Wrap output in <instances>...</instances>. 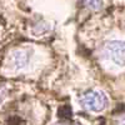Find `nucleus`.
Returning a JSON list of instances; mask_svg holds the SVG:
<instances>
[{
	"mask_svg": "<svg viewBox=\"0 0 125 125\" xmlns=\"http://www.w3.org/2000/svg\"><path fill=\"white\" fill-rule=\"evenodd\" d=\"M103 53L118 66H125V41L110 40L103 46Z\"/></svg>",
	"mask_w": 125,
	"mask_h": 125,
	"instance_id": "obj_2",
	"label": "nucleus"
},
{
	"mask_svg": "<svg viewBox=\"0 0 125 125\" xmlns=\"http://www.w3.org/2000/svg\"><path fill=\"white\" fill-rule=\"evenodd\" d=\"M31 56V50L28 48H20L15 49L11 53V61H13V66L15 70H21L24 69Z\"/></svg>",
	"mask_w": 125,
	"mask_h": 125,
	"instance_id": "obj_3",
	"label": "nucleus"
},
{
	"mask_svg": "<svg viewBox=\"0 0 125 125\" xmlns=\"http://www.w3.org/2000/svg\"><path fill=\"white\" fill-rule=\"evenodd\" d=\"M81 4L90 10H94V11L103 9V6H104L103 0H81Z\"/></svg>",
	"mask_w": 125,
	"mask_h": 125,
	"instance_id": "obj_5",
	"label": "nucleus"
},
{
	"mask_svg": "<svg viewBox=\"0 0 125 125\" xmlns=\"http://www.w3.org/2000/svg\"><path fill=\"white\" fill-rule=\"evenodd\" d=\"M51 30V24L48 21H40L38 24H35L31 28V34L34 36H43L46 35L49 31Z\"/></svg>",
	"mask_w": 125,
	"mask_h": 125,
	"instance_id": "obj_4",
	"label": "nucleus"
},
{
	"mask_svg": "<svg viewBox=\"0 0 125 125\" xmlns=\"http://www.w3.org/2000/svg\"><path fill=\"white\" fill-rule=\"evenodd\" d=\"M118 125H125V116H121L118 120Z\"/></svg>",
	"mask_w": 125,
	"mask_h": 125,
	"instance_id": "obj_8",
	"label": "nucleus"
},
{
	"mask_svg": "<svg viewBox=\"0 0 125 125\" xmlns=\"http://www.w3.org/2000/svg\"><path fill=\"white\" fill-rule=\"evenodd\" d=\"M109 99L103 90H90L83 95L80 105L90 113H101L106 109Z\"/></svg>",
	"mask_w": 125,
	"mask_h": 125,
	"instance_id": "obj_1",
	"label": "nucleus"
},
{
	"mask_svg": "<svg viewBox=\"0 0 125 125\" xmlns=\"http://www.w3.org/2000/svg\"><path fill=\"white\" fill-rule=\"evenodd\" d=\"M5 96H6V88L0 86V104H1V103L4 101Z\"/></svg>",
	"mask_w": 125,
	"mask_h": 125,
	"instance_id": "obj_6",
	"label": "nucleus"
},
{
	"mask_svg": "<svg viewBox=\"0 0 125 125\" xmlns=\"http://www.w3.org/2000/svg\"><path fill=\"white\" fill-rule=\"evenodd\" d=\"M55 125H85V124L78 121V123H73V124H70V123H58V124H55Z\"/></svg>",
	"mask_w": 125,
	"mask_h": 125,
	"instance_id": "obj_7",
	"label": "nucleus"
}]
</instances>
